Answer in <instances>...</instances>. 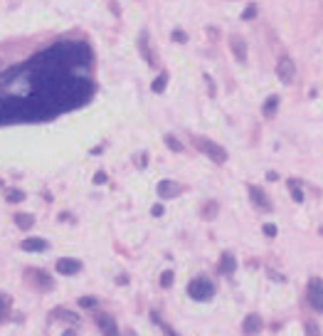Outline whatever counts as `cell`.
<instances>
[{"label": "cell", "mask_w": 323, "mask_h": 336, "mask_svg": "<svg viewBox=\"0 0 323 336\" xmlns=\"http://www.w3.org/2000/svg\"><path fill=\"white\" fill-rule=\"evenodd\" d=\"M79 307L81 309H96V297H81L79 299Z\"/></svg>", "instance_id": "23"}, {"label": "cell", "mask_w": 323, "mask_h": 336, "mask_svg": "<svg viewBox=\"0 0 323 336\" xmlns=\"http://www.w3.org/2000/svg\"><path fill=\"white\" fill-rule=\"evenodd\" d=\"M165 146H168L170 151H175V153H180V151H183V143H180V141H178L173 134L165 136Z\"/></svg>", "instance_id": "21"}, {"label": "cell", "mask_w": 323, "mask_h": 336, "mask_svg": "<svg viewBox=\"0 0 323 336\" xmlns=\"http://www.w3.org/2000/svg\"><path fill=\"white\" fill-rule=\"evenodd\" d=\"M294 74H296V65L289 55H281L276 60V77L284 82V84H291L294 82Z\"/></svg>", "instance_id": "4"}, {"label": "cell", "mask_w": 323, "mask_h": 336, "mask_svg": "<svg viewBox=\"0 0 323 336\" xmlns=\"http://www.w3.org/2000/svg\"><path fill=\"white\" fill-rule=\"evenodd\" d=\"M276 107H279V97H269V99L264 102V116H274Z\"/></svg>", "instance_id": "20"}, {"label": "cell", "mask_w": 323, "mask_h": 336, "mask_svg": "<svg viewBox=\"0 0 323 336\" xmlns=\"http://www.w3.org/2000/svg\"><path fill=\"white\" fill-rule=\"evenodd\" d=\"M165 84H168V74H161V77H156V82H153L151 89H153L156 94H161V92L165 89Z\"/></svg>", "instance_id": "22"}, {"label": "cell", "mask_w": 323, "mask_h": 336, "mask_svg": "<svg viewBox=\"0 0 323 336\" xmlns=\"http://www.w3.org/2000/svg\"><path fill=\"white\" fill-rule=\"evenodd\" d=\"M178 193H180V186H178L175 181H161V183H158V196H161L163 201L175 198Z\"/></svg>", "instance_id": "8"}, {"label": "cell", "mask_w": 323, "mask_h": 336, "mask_svg": "<svg viewBox=\"0 0 323 336\" xmlns=\"http://www.w3.org/2000/svg\"><path fill=\"white\" fill-rule=\"evenodd\" d=\"M25 252H45L50 245H47V240H42V237H27V240H22V245H20Z\"/></svg>", "instance_id": "10"}, {"label": "cell", "mask_w": 323, "mask_h": 336, "mask_svg": "<svg viewBox=\"0 0 323 336\" xmlns=\"http://www.w3.org/2000/svg\"><path fill=\"white\" fill-rule=\"evenodd\" d=\"M30 272H32V279H35V284H37V287H42L45 292H50V289H52V279H50L42 269H30Z\"/></svg>", "instance_id": "14"}, {"label": "cell", "mask_w": 323, "mask_h": 336, "mask_svg": "<svg viewBox=\"0 0 323 336\" xmlns=\"http://www.w3.org/2000/svg\"><path fill=\"white\" fill-rule=\"evenodd\" d=\"M138 50H141V55L146 57V62L153 67V65H156V57H153V52H151V47H148V32H141V37H138Z\"/></svg>", "instance_id": "13"}, {"label": "cell", "mask_w": 323, "mask_h": 336, "mask_svg": "<svg viewBox=\"0 0 323 336\" xmlns=\"http://www.w3.org/2000/svg\"><path fill=\"white\" fill-rule=\"evenodd\" d=\"M94 183H96V186L106 183V173H96V176H94Z\"/></svg>", "instance_id": "30"}, {"label": "cell", "mask_w": 323, "mask_h": 336, "mask_svg": "<svg viewBox=\"0 0 323 336\" xmlns=\"http://www.w3.org/2000/svg\"><path fill=\"white\" fill-rule=\"evenodd\" d=\"M7 312H10V297L0 292V324L7 319Z\"/></svg>", "instance_id": "19"}, {"label": "cell", "mask_w": 323, "mask_h": 336, "mask_svg": "<svg viewBox=\"0 0 323 336\" xmlns=\"http://www.w3.org/2000/svg\"><path fill=\"white\" fill-rule=\"evenodd\" d=\"M170 284H173V272H170V269H165V272L161 274V287H165V289H168Z\"/></svg>", "instance_id": "24"}, {"label": "cell", "mask_w": 323, "mask_h": 336, "mask_svg": "<svg viewBox=\"0 0 323 336\" xmlns=\"http://www.w3.org/2000/svg\"><path fill=\"white\" fill-rule=\"evenodd\" d=\"M306 336H321V332H319V327H316V322H306Z\"/></svg>", "instance_id": "26"}, {"label": "cell", "mask_w": 323, "mask_h": 336, "mask_svg": "<svg viewBox=\"0 0 323 336\" xmlns=\"http://www.w3.org/2000/svg\"><path fill=\"white\" fill-rule=\"evenodd\" d=\"M55 269H57L60 274H65V277H72V274H79V272H81V262H79V260H72V257H60L57 265H55Z\"/></svg>", "instance_id": "6"}, {"label": "cell", "mask_w": 323, "mask_h": 336, "mask_svg": "<svg viewBox=\"0 0 323 336\" xmlns=\"http://www.w3.org/2000/svg\"><path fill=\"white\" fill-rule=\"evenodd\" d=\"M217 269H220L222 274H227V277H230V274L237 269V260H235V255H232V252H225V255L220 257V267Z\"/></svg>", "instance_id": "12"}, {"label": "cell", "mask_w": 323, "mask_h": 336, "mask_svg": "<svg viewBox=\"0 0 323 336\" xmlns=\"http://www.w3.org/2000/svg\"><path fill=\"white\" fill-rule=\"evenodd\" d=\"M94 322H96V327L101 329L104 336H121L119 327H116V319H114L111 314H106V312H94Z\"/></svg>", "instance_id": "3"}, {"label": "cell", "mask_w": 323, "mask_h": 336, "mask_svg": "<svg viewBox=\"0 0 323 336\" xmlns=\"http://www.w3.org/2000/svg\"><path fill=\"white\" fill-rule=\"evenodd\" d=\"M230 47H232V52H235V57H237L240 62H247V42H244L242 37L232 35V37H230Z\"/></svg>", "instance_id": "9"}, {"label": "cell", "mask_w": 323, "mask_h": 336, "mask_svg": "<svg viewBox=\"0 0 323 336\" xmlns=\"http://www.w3.org/2000/svg\"><path fill=\"white\" fill-rule=\"evenodd\" d=\"M249 198H252V203H254L257 208H261V210H271V208H274L271 201L266 198V193H264L261 188H257V186H249Z\"/></svg>", "instance_id": "7"}, {"label": "cell", "mask_w": 323, "mask_h": 336, "mask_svg": "<svg viewBox=\"0 0 323 336\" xmlns=\"http://www.w3.org/2000/svg\"><path fill=\"white\" fill-rule=\"evenodd\" d=\"M129 336H133V334H131V332H129Z\"/></svg>", "instance_id": "33"}, {"label": "cell", "mask_w": 323, "mask_h": 336, "mask_svg": "<svg viewBox=\"0 0 323 336\" xmlns=\"http://www.w3.org/2000/svg\"><path fill=\"white\" fill-rule=\"evenodd\" d=\"M5 198H7V203H20L22 198H25V193H22V191H7Z\"/></svg>", "instance_id": "25"}, {"label": "cell", "mask_w": 323, "mask_h": 336, "mask_svg": "<svg viewBox=\"0 0 323 336\" xmlns=\"http://www.w3.org/2000/svg\"><path fill=\"white\" fill-rule=\"evenodd\" d=\"M264 235H266V237H274V235H276V227H274L271 223H266V225H264Z\"/></svg>", "instance_id": "28"}, {"label": "cell", "mask_w": 323, "mask_h": 336, "mask_svg": "<svg viewBox=\"0 0 323 336\" xmlns=\"http://www.w3.org/2000/svg\"><path fill=\"white\" fill-rule=\"evenodd\" d=\"M65 336H77V329H69V332H67Z\"/></svg>", "instance_id": "32"}, {"label": "cell", "mask_w": 323, "mask_h": 336, "mask_svg": "<svg viewBox=\"0 0 323 336\" xmlns=\"http://www.w3.org/2000/svg\"><path fill=\"white\" fill-rule=\"evenodd\" d=\"M0 186H2V181H0Z\"/></svg>", "instance_id": "34"}, {"label": "cell", "mask_w": 323, "mask_h": 336, "mask_svg": "<svg viewBox=\"0 0 323 336\" xmlns=\"http://www.w3.org/2000/svg\"><path fill=\"white\" fill-rule=\"evenodd\" d=\"M259 329H261V319H259V314H247L244 317V324H242V332L247 336L257 334Z\"/></svg>", "instance_id": "11"}, {"label": "cell", "mask_w": 323, "mask_h": 336, "mask_svg": "<svg viewBox=\"0 0 323 336\" xmlns=\"http://www.w3.org/2000/svg\"><path fill=\"white\" fill-rule=\"evenodd\" d=\"M151 213H153L156 218H161V215H163V205H153V208H151Z\"/></svg>", "instance_id": "31"}, {"label": "cell", "mask_w": 323, "mask_h": 336, "mask_svg": "<svg viewBox=\"0 0 323 336\" xmlns=\"http://www.w3.org/2000/svg\"><path fill=\"white\" fill-rule=\"evenodd\" d=\"M15 225L22 227V230H30V227L35 225V218L27 215V213H17V215H15Z\"/></svg>", "instance_id": "16"}, {"label": "cell", "mask_w": 323, "mask_h": 336, "mask_svg": "<svg viewBox=\"0 0 323 336\" xmlns=\"http://www.w3.org/2000/svg\"><path fill=\"white\" fill-rule=\"evenodd\" d=\"M195 146L210 158V161H215V163H225L227 161V151L220 146V143H215V141H210V138H202V136H197L195 138Z\"/></svg>", "instance_id": "2"}, {"label": "cell", "mask_w": 323, "mask_h": 336, "mask_svg": "<svg viewBox=\"0 0 323 336\" xmlns=\"http://www.w3.org/2000/svg\"><path fill=\"white\" fill-rule=\"evenodd\" d=\"M188 294L193 297L195 302H210L215 297V284L207 277H195L193 282L188 284Z\"/></svg>", "instance_id": "1"}, {"label": "cell", "mask_w": 323, "mask_h": 336, "mask_svg": "<svg viewBox=\"0 0 323 336\" xmlns=\"http://www.w3.org/2000/svg\"><path fill=\"white\" fill-rule=\"evenodd\" d=\"M289 191H291V198L296 203L304 201V188H301V183L296 178H289Z\"/></svg>", "instance_id": "17"}, {"label": "cell", "mask_w": 323, "mask_h": 336, "mask_svg": "<svg viewBox=\"0 0 323 336\" xmlns=\"http://www.w3.org/2000/svg\"><path fill=\"white\" fill-rule=\"evenodd\" d=\"M55 317H57V319H65V322H69V324H79V319H81L77 312H69V309H65V307L55 309Z\"/></svg>", "instance_id": "15"}, {"label": "cell", "mask_w": 323, "mask_h": 336, "mask_svg": "<svg viewBox=\"0 0 323 336\" xmlns=\"http://www.w3.org/2000/svg\"><path fill=\"white\" fill-rule=\"evenodd\" d=\"M217 210H220V205H217V203L207 201L205 203V208H202V218H205V220H212V218L217 215Z\"/></svg>", "instance_id": "18"}, {"label": "cell", "mask_w": 323, "mask_h": 336, "mask_svg": "<svg viewBox=\"0 0 323 336\" xmlns=\"http://www.w3.org/2000/svg\"><path fill=\"white\" fill-rule=\"evenodd\" d=\"M173 40H175V42H185V40H188V35H185L183 30H173Z\"/></svg>", "instance_id": "27"}, {"label": "cell", "mask_w": 323, "mask_h": 336, "mask_svg": "<svg viewBox=\"0 0 323 336\" xmlns=\"http://www.w3.org/2000/svg\"><path fill=\"white\" fill-rule=\"evenodd\" d=\"M309 302L316 312H323V279L314 277L309 282Z\"/></svg>", "instance_id": "5"}, {"label": "cell", "mask_w": 323, "mask_h": 336, "mask_svg": "<svg viewBox=\"0 0 323 336\" xmlns=\"http://www.w3.org/2000/svg\"><path fill=\"white\" fill-rule=\"evenodd\" d=\"M254 15H257V7H254V5H249V7L244 10V15H242V17H244V20H249V17H254Z\"/></svg>", "instance_id": "29"}]
</instances>
